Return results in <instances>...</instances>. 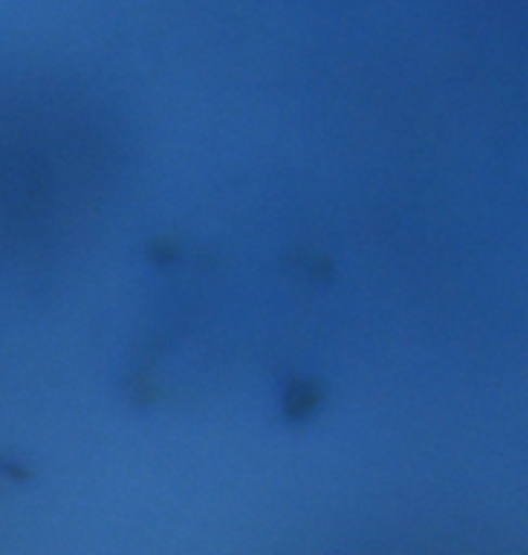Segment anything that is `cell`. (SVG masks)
Listing matches in <instances>:
<instances>
[{
	"instance_id": "2",
	"label": "cell",
	"mask_w": 528,
	"mask_h": 555,
	"mask_svg": "<svg viewBox=\"0 0 528 555\" xmlns=\"http://www.w3.org/2000/svg\"><path fill=\"white\" fill-rule=\"evenodd\" d=\"M151 255L159 262H168V260L176 257V246L169 240H157L151 248Z\"/></svg>"
},
{
	"instance_id": "1",
	"label": "cell",
	"mask_w": 528,
	"mask_h": 555,
	"mask_svg": "<svg viewBox=\"0 0 528 555\" xmlns=\"http://www.w3.org/2000/svg\"><path fill=\"white\" fill-rule=\"evenodd\" d=\"M48 116L17 87L0 89V258L42 244L59 211V155Z\"/></svg>"
}]
</instances>
